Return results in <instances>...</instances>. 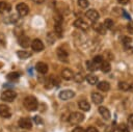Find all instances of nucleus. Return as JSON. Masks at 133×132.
<instances>
[{"instance_id": "21", "label": "nucleus", "mask_w": 133, "mask_h": 132, "mask_svg": "<svg viewBox=\"0 0 133 132\" xmlns=\"http://www.w3.org/2000/svg\"><path fill=\"white\" fill-rule=\"evenodd\" d=\"M85 80H86L89 84L95 85V84L98 83V80H99V79H98V77H97L96 75H94V74H88V75H86Z\"/></svg>"}, {"instance_id": "45", "label": "nucleus", "mask_w": 133, "mask_h": 132, "mask_svg": "<svg viewBox=\"0 0 133 132\" xmlns=\"http://www.w3.org/2000/svg\"><path fill=\"white\" fill-rule=\"evenodd\" d=\"M129 90H131V91L133 93V83H132V84L130 85V89H129Z\"/></svg>"}, {"instance_id": "24", "label": "nucleus", "mask_w": 133, "mask_h": 132, "mask_svg": "<svg viewBox=\"0 0 133 132\" xmlns=\"http://www.w3.org/2000/svg\"><path fill=\"white\" fill-rule=\"evenodd\" d=\"M103 25L106 27V29H111V28L113 27V25H114V22H113V20H112V19L107 18V19H105V21H104Z\"/></svg>"}, {"instance_id": "28", "label": "nucleus", "mask_w": 133, "mask_h": 132, "mask_svg": "<svg viewBox=\"0 0 133 132\" xmlns=\"http://www.w3.org/2000/svg\"><path fill=\"white\" fill-rule=\"evenodd\" d=\"M117 132H130V130L126 124H119L117 127Z\"/></svg>"}, {"instance_id": "22", "label": "nucleus", "mask_w": 133, "mask_h": 132, "mask_svg": "<svg viewBox=\"0 0 133 132\" xmlns=\"http://www.w3.org/2000/svg\"><path fill=\"white\" fill-rule=\"evenodd\" d=\"M17 55L21 59H27V58H29L31 56V53L28 52V51H25V50H21V51L17 52Z\"/></svg>"}, {"instance_id": "25", "label": "nucleus", "mask_w": 133, "mask_h": 132, "mask_svg": "<svg viewBox=\"0 0 133 132\" xmlns=\"http://www.w3.org/2000/svg\"><path fill=\"white\" fill-rule=\"evenodd\" d=\"M19 77H20V75L17 72H12V73H9L7 75V79L10 80V81H17L19 79Z\"/></svg>"}, {"instance_id": "29", "label": "nucleus", "mask_w": 133, "mask_h": 132, "mask_svg": "<svg viewBox=\"0 0 133 132\" xmlns=\"http://www.w3.org/2000/svg\"><path fill=\"white\" fill-rule=\"evenodd\" d=\"M86 65H87V70H89V71H95L98 69L97 64L94 61H86Z\"/></svg>"}, {"instance_id": "44", "label": "nucleus", "mask_w": 133, "mask_h": 132, "mask_svg": "<svg viewBox=\"0 0 133 132\" xmlns=\"http://www.w3.org/2000/svg\"><path fill=\"white\" fill-rule=\"evenodd\" d=\"M34 3H36V4H42L43 2H44V0H32Z\"/></svg>"}, {"instance_id": "39", "label": "nucleus", "mask_w": 133, "mask_h": 132, "mask_svg": "<svg viewBox=\"0 0 133 132\" xmlns=\"http://www.w3.org/2000/svg\"><path fill=\"white\" fill-rule=\"evenodd\" d=\"M85 132H99V131H98V129L96 127H88L85 130Z\"/></svg>"}, {"instance_id": "17", "label": "nucleus", "mask_w": 133, "mask_h": 132, "mask_svg": "<svg viewBox=\"0 0 133 132\" xmlns=\"http://www.w3.org/2000/svg\"><path fill=\"white\" fill-rule=\"evenodd\" d=\"M97 87L101 91H108L110 88V84L107 81H101V82L97 83Z\"/></svg>"}, {"instance_id": "31", "label": "nucleus", "mask_w": 133, "mask_h": 132, "mask_svg": "<svg viewBox=\"0 0 133 132\" xmlns=\"http://www.w3.org/2000/svg\"><path fill=\"white\" fill-rule=\"evenodd\" d=\"M78 5L81 8H86V7H88L89 3H88L87 0H78Z\"/></svg>"}, {"instance_id": "12", "label": "nucleus", "mask_w": 133, "mask_h": 132, "mask_svg": "<svg viewBox=\"0 0 133 132\" xmlns=\"http://www.w3.org/2000/svg\"><path fill=\"white\" fill-rule=\"evenodd\" d=\"M56 54H57V57L59 58V60H61L63 62H66L68 61V56H69L68 55V52L65 50H63L62 48H58Z\"/></svg>"}, {"instance_id": "15", "label": "nucleus", "mask_w": 133, "mask_h": 132, "mask_svg": "<svg viewBox=\"0 0 133 132\" xmlns=\"http://www.w3.org/2000/svg\"><path fill=\"white\" fill-rule=\"evenodd\" d=\"M92 28L98 32V33H100V34H102V35H104L105 33H106V27L103 25V24H101V23H95L94 25H92Z\"/></svg>"}, {"instance_id": "32", "label": "nucleus", "mask_w": 133, "mask_h": 132, "mask_svg": "<svg viewBox=\"0 0 133 132\" xmlns=\"http://www.w3.org/2000/svg\"><path fill=\"white\" fill-rule=\"evenodd\" d=\"M5 45H6V37L4 33L0 32V47H5Z\"/></svg>"}, {"instance_id": "10", "label": "nucleus", "mask_w": 133, "mask_h": 132, "mask_svg": "<svg viewBox=\"0 0 133 132\" xmlns=\"http://www.w3.org/2000/svg\"><path fill=\"white\" fill-rule=\"evenodd\" d=\"M18 43H19V45H20L21 47H23V48H28V47L31 45L30 38H29L28 36L24 35V34H22V35L19 36V38H18Z\"/></svg>"}, {"instance_id": "26", "label": "nucleus", "mask_w": 133, "mask_h": 132, "mask_svg": "<svg viewBox=\"0 0 133 132\" xmlns=\"http://www.w3.org/2000/svg\"><path fill=\"white\" fill-rule=\"evenodd\" d=\"M118 88H119L121 90L127 91V90H129V89H130V84H129V83H127V82L122 81V82H119V83H118Z\"/></svg>"}, {"instance_id": "37", "label": "nucleus", "mask_w": 133, "mask_h": 132, "mask_svg": "<svg viewBox=\"0 0 133 132\" xmlns=\"http://www.w3.org/2000/svg\"><path fill=\"white\" fill-rule=\"evenodd\" d=\"M127 30L129 33L133 34V22H130L128 25H127Z\"/></svg>"}, {"instance_id": "13", "label": "nucleus", "mask_w": 133, "mask_h": 132, "mask_svg": "<svg viewBox=\"0 0 133 132\" xmlns=\"http://www.w3.org/2000/svg\"><path fill=\"white\" fill-rule=\"evenodd\" d=\"M35 69H36V71H37L38 73H41V74H46V73L48 72V64L45 63V62H43V61H39V62H37V63L35 64Z\"/></svg>"}, {"instance_id": "41", "label": "nucleus", "mask_w": 133, "mask_h": 132, "mask_svg": "<svg viewBox=\"0 0 133 132\" xmlns=\"http://www.w3.org/2000/svg\"><path fill=\"white\" fill-rule=\"evenodd\" d=\"M73 132H85V130H84L83 128H81V127H76V128L73 130Z\"/></svg>"}, {"instance_id": "30", "label": "nucleus", "mask_w": 133, "mask_h": 132, "mask_svg": "<svg viewBox=\"0 0 133 132\" xmlns=\"http://www.w3.org/2000/svg\"><path fill=\"white\" fill-rule=\"evenodd\" d=\"M116 130V127H115V123H112L110 125H108L106 128H105V132H114Z\"/></svg>"}, {"instance_id": "4", "label": "nucleus", "mask_w": 133, "mask_h": 132, "mask_svg": "<svg viewBox=\"0 0 133 132\" xmlns=\"http://www.w3.org/2000/svg\"><path fill=\"white\" fill-rule=\"evenodd\" d=\"M16 8H17L18 14L20 16H22V17L28 15V12H29V7H28V5L26 3H19V4H17Z\"/></svg>"}, {"instance_id": "33", "label": "nucleus", "mask_w": 133, "mask_h": 132, "mask_svg": "<svg viewBox=\"0 0 133 132\" xmlns=\"http://www.w3.org/2000/svg\"><path fill=\"white\" fill-rule=\"evenodd\" d=\"M92 61L97 64V65H100L102 62H103V58H102V56H100V55H97V56H95V58L92 59Z\"/></svg>"}, {"instance_id": "38", "label": "nucleus", "mask_w": 133, "mask_h": 132, "mask_svg": "<svg viewBox=\"0 0 133 132\" xmlns=\"http://www.w3.org/2000/svg\"><path fill=\"white\" fill-rule=\"evenodd\" d=\"M122 12H123V16H124V18H125V19L131 20V17H130V15H129V12H128V11H126L125 9H123V10H122Z\"/></svg>"}, {"instance_id": "40", "label": "nucleus", "mask_w": 133, "mask_h": 132, "mask_svg": "<svg viewBox=\"0 0 133 132\" xmlns=\"http://www.w3.org/2000/svg\"><path fill=\"white\" fill-rule=\"evenodd\" d=\"M128 124L131 127H133V114H130L129 115V117H128Z\"/></svg>"}, {"instance_id": "34", "label": "nucleus", "mask_w": 133, "mask_h": 132, "mask_svg": "<svg viewBox=\"0 0 133 132\" xmlns=\"http://www.w3.org/2000/svg\"><path fill=\"white\" fill-rule=\"evenodd\" d=\"M73 78L75 79L76 82H82V81L84 80V77H83L81 74H76V75H74Z\"/></svg>"}, {"instance_id": "7", "label": "nucleus", "mask_w": 133, "mask_h": 132, "mask_svg": "<svg viewBox=\"0 0 133 132\" xmlns=\"http://www.w3.org/2000/svg\"><path fill=\"white\" fill-rule=\"evenodd\" d=\"M0 116H2L4 118H9L11 116L10 109H9V107L7 105L0 104Z\"/></svg>"}, {"instance_id": "23", "label": "nucleus", "mask_w": 133, "mask_h": 132, "mask_svg": "<svg viewBox=\"0 0 133 132\" xmlns=\"http://www.w3.org/2000/svg\"><path fill=\"white\" fill-rule=\"evenodd\" d=\"M100 65H101V70H102V72H104V73H108V72L110 71V69H111L110 63H109L108 61H103Z\"/></svg>"}, {"instance_id": "1", "label": "nucleus", "mask_w": 133, "mask_h": 132, "mask_svg": "<svg viewBox=\"0 0 133 132\" xmlns=\"http://www.w3.org/2000/svg\"><path fill=\"white\" fill-rule=\"evenodd\" d=\"M23 104H24V107H25L28 111H34V110H36L37 107H38V102H37V100H36L34 97H32V96L26 97V98L24 99Z\"/></svg>"}, {"instance_id": "8", "label": "nucleus", "mask_w": 133, "mask_h": 132, "mask_svg": "<svg viewBox=\"0 0 133 132\" xmlns=\"http://www.w3.org/2000/svg\"><path fill=\"white\" fill-rule=\"evenodd\" d=\"M44 44H43V42L41 41V39H38V38H35V39H33L32 42H31V48L35 51V52H41V51H43L44 50Z\"/></svg>"}, {"instance_id": "14", "label": "nucleus", "mask_w": 133, "mask_h": 132, "mask_svg": "<svg viewBox=\"0 0 133 132\" xmlns=\"http://www.w3.org/2000/svg\"><path fill=\"white\" fill-rule=\"evenodd\" d=\"M61 77H62L64 80H71V79H73V77H74V73H73V71L70 70V69H63V70L61 71Z\"/></svg>"}, {"instance_id": "9", "label": "nucleus", "mask_w": 133, "mask_h": 132, "mask_svg": "<svg viewBox=\"0 0 133 132\" xmlns=\"http://www.w3.org/2000/svg\"><path fill=\"white\" fill-rule=\"evenodd\" d=\"M74 96H75V93H74L72 89H64V90H61V91L59 93V98H60L61 100H63V101L70 100V99H72Z\"/></svg>"}, {"instance_id": "20", "label": "nucleus", "mask_w": 133, "mask_h": 132, "mask_svg": "<svg viewBox=\"0 0 133 132\" xmlns=\"http://www.w3.org/2000/svg\"><path fill=\"white\" fill-rule=\"evenodd\" d=\"M10 9H11L10 4H8L5 1H0V14L8 12V11H10Z\"/></svg>"}, {"instance_id": "5", "label": "nucleus", "mask_w": 133, "mask_h": 132, "mask_svg": "<svg viewBox=\"0 0 133 132\" xmlns=\"http://www.w3.org/2000/svg\"><path fill=\"white\" fill-rule=\"evenodd\" d=\"M73 25H74L75 27H77V28L81 29V30H87V29H88V27H89V25L87 24V22H86V21H84V20H83V19H81V18H79V19L75 20V21H74V23H73Z\"/></svg>"}, {"instance_id": "36", "label": "nucleus", "mask_w": 133, "mask_h": 132, "mask_svg": "<svg viewBox=\"0 0 133 132\" xmlns=\"http://www.w3.org/2000/svg\"><path fill=\"white\" fill-rule=\"evenodd\" d=\"M122 42H123L124 44L128 45V44H130V43L132 42V39H131V37H129V36H123V37H122Z\"/></svg>"}, {"instance_id": "18", "label": "nucleus", "mask_w": 133, "mask_h": 132, "mask_svg": "<svg viewBox=\"0 0 133 132\" xmlns=\"http://www.w3.org/2000/svg\"><path fill=\"white\" fill-rule=\"evenodd\" d=\"M98 110H99L100 114L103 116V118H105V120H109L110 118V111L105 106H100Z\"/></svg>"}, {"instance_id": "16", "label": "nucleus", "mask_w": 133, "mask_h": 132, "mask_svg": "<svg viewBox=\"0 0 133 132\" xmlns=\"http://www.w3.org/2000/svg\"><path fill=\"white\" fill-rule=\"evenodd\" d=\"M91 100H92V102H94L95 104L99 105V104H101V103L103 102L104 97H103L101 94H99V93H92V94H91Z\"/></svg>"}, {"instance_id": "6", "label": "nucleus", "mask_w": 133, "mask_h": 132, "mask_svg": "<svg viewBox=\"0 0 133 132\" xmlns=\"http://www.w3.org/2000/svg\"><path fill=\"white\" fill-rule=\"evenodd\" d=\"M85 16H86V18H87L88 20H90L91 22H96V21H98L99 18H100V15H99V12H98L96 9H88V10L85 12Z\"/></svg>"}, {"instance_id": "19", "label": "nucleus", "mask_w": 133, "mask_h": 132, "mask_svg": "<svg viewBox=\"0 0 133 132\" xmlns=\"http://www.w3.org/2000/svg\"><path fill=\"white\" fill-rule=\"evenodd\" d=\"M78 106L81 110L83 111H88L90 109V104L86 101V100H80L79 103H78Z\"/></svg>"}, {"instance_id": "42", "label": "nucleus", "mask_w": 133, "mask_h": 132, "mask_svg": "<svg viewBox=\"0 0 133 132\" xmlns=\"http://www.w3.org/2000/svg\"><path fill=\"white\" fill-rule=\"evenodd\" d=\"M129 1H130V0H117V2H118L119 4H123V5L128 4V3H129Z\"/></svg>"}, {"instance_id": "3", "label": "nucleus", "mask_w": 133, "mask_h": 132, "mask_svg": "<svg viewBox=\"0 0 133 132\" xmlns=\"http://www.w3.org/2000/svg\"><path fill=\"white\" fill-rule=\"evenodd\" d=\"M17 97V93L11 89H6L1 94V100L5 102H12Z\"/></svg>"}, {"instance_id": "11", "label": "nucleus", "mask_w": 133, "mask_h": 132, "mask_svg": "<svg viewBox=\"0 0 133 132\" xmlns=\"http://www.w3.org/2000/svg\"><path fill=\"white\" fill-rule=\"evenodd\" d=\"M19 126L23 129H31V127H32L31 120L28 117H23L19 121Z\"/></svg>"}, {"instance_id": "27", "label": "nucleus", "mask_w": 133, "mask_h": 132, "mask_svg": "<svg viewBox=\"0 0 133 132\" xmlns=\"http://www.w3.org/2000/svg\"><path fill=\"white\" fill-rule=\"evenodd\" d=\"M55 32L57 33L58 36H61L62 35V27H61V23H55Z\"/></svg>"}, {"instance_id": "35", "label": "nucleus", "mask_w": 133, "mask_h": 132, "mask_svg": "<svg viewBox=\"0 0 133 132\" xmlns=\"http://www.w3.org/2000/svg\"><path fill=\"white\" fill-rule=\"evenodd\" d=\"M33 121H34V123H35L36 125H41V124H43V120L41 118L39 115H35V116H33Z\"/></svg>"}, {"instance_id": "43", "label": "nucleus", "mask_w": 133, "mask_h": 132, "mask_svg": "<svg viewBox=\"0 0 133 132\" xmlns=\"http://www.w3.org/2000/svg\"><path fill=\"white\" fill-rule=\"evenodd\" d=\"M125 49H126V51H128V52H131V53H133V48H132V47H128V46L126 45Z\"/></svg>"}, {"instance_id": "2", "label": "nucleus", "mask_w": 133, "mask_h": 132, "mask_svg": "<svg viewBox=\"0 0 133 132\" xmlns=\"http://www.w3.org/2000/svg\"><path fill=\"white\" fill-rule=\"evenodd\" d=\"M83 120H84L83 113L78 112V111L72 112V113L69 115V123H70L71 125H78V124H80Z\"/></svg>"}]
</instances>
